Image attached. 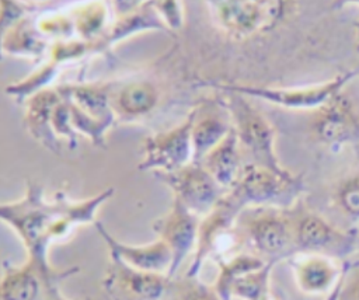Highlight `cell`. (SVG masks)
Masks as SVG:
<instances>
[{
	"label": "cell",
	"instance_id": "6da1fadb",
	"mask_svg": "<svg viewBox=\"0 0 359 300\" xmlns=\"http://www.w3.org/2000/svg\"><path fill=\"white\" fill-rule=\"evenodd\" d=\"M114 192V188H107L81 200H72L63 192H57L49 200L43 195L42 185L28 181L22 198L1 203L0 217L20 237L27 258L50 269L53 266L48 251L52 243L67 238L79 226L94 224L98 209L112 198Z\"/></svg>",
	"mask_w": 359,
	"mask_h": 300
},
{
	"label": "cell",
	"instance_id": "7a4b0ae2",
	"mask_svg": "<svg viewBox=\"0 0 359 300\" xmlns=\"http://www.w3.org/2000/svg\"><path fill=\"white\" fill-rule=\"evenodd\" d=\"M241 241L266 262L289 259L294 254L292 207L259 206L245 209L237 220Z\"/></svg>",
	"mask_w": 359,
	"mask_h": 300
},
{
	"label": "cell",
	"instance_id": "3957f363",
	"mask_svg": "<svg viewBox=\"0 0 359 300\" xmlns=\"http://www.w3.org/2000/svg\"><path fill=\"white\" fill-rule=\"evenodd\" d=\"M222 93L224 94L222 104L229 111L240 147L247 150L252 158L251 164L278 174L290 172L279 163L275 151V130L262 112L248 102L243 94L233 91Z\"/></svg>",
	"mask_w": 359,
	"mask_h": 300
},
{
	"label": "cell",
	"instance_id": "277c9868",
	"mask_svg": "<svg viewBox=\"0 0 359 300\" xmlns=\"http://www.w3.org/2000/svg\"><path fill=\"white\" fill-rule=\"evenodd\" d=\"M303 188L300 175L292 172L278 174L250 163L243 167L236 185L227 192L244 209L259 206L290 209L294 206Z\"/></svg>",
	"mask_w": 359,
	"mask_h": 300
},
{
	"label": "cell",
	"instance_id": "5b68a950",
	"mask_svg": "<svg viewBox=\"0 0 359 300\" xmlns=\"http://www.w3.org/2000/svg\"><path fill=\"white\" fill-rule=\"evenodd\" d=\"M294 254H320L345 258L356 250V230H342L321 214L304 207H292Z\"/></svg>",
	"mask_w": 359,
	"mask_h": 300
},
{
	"label": "cell",
	"instance_id": "8992f818",
	"mask_svg": "<svg viewBox=\"0 0 359 300\" xmlns=\"http://www.w3.org/2000/svg\"><path fill=\"white\" fill-rule=\"evenodd\" d=\"M355 77V71H346L316 86L279 88V87H261V86H241V84H224L203 81L201 84L209 86L219 91H233L243 94L244 97L259 98L262 101L289 108V109H307L317 111L325 105L338 93L345 90L348 83Z\"/></svg>",
	"mask_w": 359,
	"mask_h": 300
},
{
	"label": "cell",
	"instance_id": "52a82bcc",
	"mask_svg": "<svg viewBox=\"0 0 359 300\" xmlns=\"http://www.w3.org/2000/svg\"><path fill=\"white\" fill-rule=\"evenodd\" d=\"M195 109L172 129L150 135L143 142V158L137 168L142 171L172 172L194 160L192 126Z\"/></svg>",
	"mask_w": 359,
	"mask_h": 300
},
{
	"label": "cell",
	"instance_id": "ba28073f",
	"mask_svg": "<svg viewBox=\"0 0 359 300\" xmlns=\"http://www.w3.org/2000/svg\"><path fill=\"white\" fill-rule=\"evenodd\" d=\"M154 177L171 189L175 200L199 217L206 216L226 193L209 171L195 161L172 172H154Z\"/></svg>",
	"mask_w": 359,
	"mask_h": 300
},
{
	"label": "cell",
	"instance_id": "9c48e42d",
	"mask_svg": "<svg viewBox=\"0 0 359 300\" xmlns=\"http://www.w3.org/2000/svg\"><path fill=\"white\" fill-rule=\"evenodd\" d=\"M77 271L79 268L46 269L29 258L21 265L4 261L0 300H43L52 286L60 285Z\"/></svg>",
	"mask_w": 359,
	"mask_h": 300
},
{
	"label": "cell",
	"instance_id": "30bf717a",
	"mask_svg": "<svg viewBox=\"0 0 359 300\" xmlns=\"http://www.w3.org/2000/svg\"><path fill=\"white\" fill-rule=\"evenodd\" d=\"M220 27L233 36H248L280 20L285 1H208Z\"/></svg>",
	"mask_w": 359,
	"mask_h": 300
},
{
	"label": "cell",
	"instance_id": "8fae6325",
	"mask_svg": "<svg viewBox=\"0 0 359 300\" xmlns=\"http://www.w3.org/2000/svg\"><path fill=\"white\" fill-rule=\"evenodd\" d=\"M170 280L168 275L139 271L109 257L102 287L111 300H163Z\"/></svg>",
	"mask_w": 359,
	"mask_h": 300
},
{
	"label": "cell",
	"instance_id": "7c38bea8",
	"mask_svg": "<svg viewBox=\"0 0 359 300\" xmlns=\"http://www.w3.org/2000/svg\"><path fill=\"white\" fill-rule=\"evenodd\" d=\"M311 132L320 143L332 149L359 140V114L345 90L314 111Z\"/></svg>",
	"mask_w": 359,
	"mask_h": 300
},
{
	"label": "cell",
	"instance_id": "4fadbf2b",
	"mask_svg": "<svg viewBox=\"0 0 359 300\" xmlns=\"http://www.w3.org/2000/svg\"><path fill=\"white\" fill-rule=\"evenodd\" d=\"M199 224L201 217L175 199H172L170 210L153 221V231L157 234V238L168 247L172 255L170 278H175L182 262L191 252H195Z\"/></svg>",
	"mask_w": 359,
	"mask_h": 300
},
{
	"label": "cell",
	"instance_id": "5bb4252c",
	"mask_svg": "<svg viewBox=\"0 0 359 300\" xmlns=\"http://www.w3.org/2000/svg\"><path fill=\"white\" fill-rule=\"evenodd\" d=\"M94 227L100 237L104 240L109 257H114L139 271L164 275L170 273L172 265V255L168 247L161 240L157 238L149 244L133 245L115 238L100 220L94 223Z\"/></svg>",
	"mask_w": 359,
	"mask_h": 300
},
{
	"label": "cell",
	"instance_id": "9a60e30c",
	"mask_svg": "<svg viewBox=\"0 0 359 300\" xmlns=\"http://www.w3.org/2000/svg\"><path fill=\"white\" fill-rule=\"evenodd\" d=\"M296 285L306 294L327 296L339 282L349 264L339 265L335 258L297 252L289 258Z\"/></svg>",
	"mask_w": 359,
	"mask_h": 300
},
{
	"label": "cell",
	"instance_id": "2e32d148",
	"mask_svg": "<svg viewBox=\"0 0 359 300\" xmlns=\"http://www.w3.org/2000/svg\"><path fill=\"white\" fill-rule=\"evenodd\" d=\"M62 97L55 88H45L25 100L22 126L32 139L55 154L60 153V139L53 130V112Z\"/></svg>",
	"mask_w": 359,
	"mask_h": 300
},
{
	"label": "cell",
	"instance_id": "e0dca14e",
	"mask_svg": "<svg viewBox=\"0 0 359 300\" xmlns=\"http://www.w3.org/2000/svg\"><path fill=\"white\" fill-rule=\"evenodd\" d=\"M195 109L192 126V149L195 163H201L205 156L215 149L233 129L231 118L224 105H202Z\"/></svg>",
	"mask_w": 359,
	"mask_h": 300
},
{
	"label": "cell",
	"instance_id": "ac0fdd59",
	"mask_svg": "<svg viewBox=\"0 0 359 300\" xmlns=\"http://www.w3.org/2000/svg\"><path fill=\"white\" fill-rule=\"evenodd\" d=\"M56 90L62 98L70 102L86 116L111 126L114 125L116 115L112 109L111 90L108 84H62L57 86Z\"/></svg>",
	"mask_w": 359,
	"mask_h": 300
},
{
	"label": "cell",
	"instance_id": "d6986e66",
	"mask_svg": "<svg viewBox=\"0 0 359 300\" xmlns=\"http://www.w3.org/2000/svg\"><path fill=\"white\" fill-rule=\"evenodd\" d=\"M240 161H241V147H240L236 130L231 129L230 133L205 156L201 164L209 171V174L216 179V182L227 192L236 185L241 174L243 167L240 165Z\"/></svg>",
	"mask_w": 359,
	"mask_h": 300
},
{
	"label": "cell",
	"instance_id": "ffe728a7",
	"mask_svg": "<svg viewBox=\"0 0 359 300\" xmlns=\"http://www.w3.org/2000/svg\"><path fill=\"white\" fill-rule=\"evenodd\" d=\"M111 100L116 116L133 119L149 115L156 108L158 91L151 81H129L116 93H111Z\"/></svg>",
	"mask_w": 359,
	"mask_h": 300
},
{
	"label": "cell",
	"instance_id": "44dd1931",
	"mask_svg": "<svg viewBox=\"0 0 359 300\" xmlns=\"http://www.w3.org/2000/svg\"><path fill=\"white\" fill-rule=\"evenodd\" d=\"M25 17L14 27L3 32V52L20 56H39L46 49L45 35L38 25Z\"/></svg>",
	"mask_w": 359,
	"mask_h": 300
},
{
	"label": "cell",
	"instance_id": "7402d4cb",
	"mask_svg": "<svg viewBox=\"0 0 359 300\" xmlns=\"http://www.w3.org/2000/svg\"><path fill=\"white\" fill-rule=\"evenodd\" d=\"M219 272L215 283L212 285L222 300H230L231 285L243 275L262 268L266 261L254 252H237L226 258L216 259Z\"/></svg>",
	"mask_w": 359,
	"mask_h": 300
},
{
	"label": "cell",
	"instance_id": "603a6c76",
	"mask_svg": "<svg viewBox=\"0 0 359 300\" xmlns=\"http://www.w3.org/2000/svg\"><path fill=\"white\" fill-rule=\"evenodd\" d=\"M276 262H266L262 268L240 276L230 289V300H273L271 273Z\"/></svg>",
	"mask_w": 359,
	"mask_h": 300
},
{
	"label": "cell",
	"instance_id": "cb8c5ba5",
	"mask_svg": "<svg viewBox=\"0 0 359 300\" xmlns=\"http://www.w3.org/2000/svg\"><path fill=\"white\" fill-rule=\"evenodd\" d=\"M107 6L104 3H88L77 8L73 15L74 31L83 41H97L105 34Z\"/></svg>",
	"mask_w": 359,
	"mask_h": 300
},
{
	"label": "cell",
	"instance_id": "d4e9b609",
	"mask_svg": "<svg viewBox=\"0 0 359 300\" xmlns=\"http://www.w3.org/2000/svg\"><path fill=\"white\" fill-rule=\"evenodd\" d=\"M163 300H222L215 287L199 280L198 276L184 275L181 279L171 278Z\"/></svg>",
	"mask_w": 359,
	"mask_h": 300
},
{
	"label": "cell",
	"instance_id": "484cf974",
	"mask_svg": "<svg viewBox=\"0 0 359 300\" xmlns=\"http://www.w3.org/2000/svg\"><path fill=\"white\" fill-rule=\"evenodd\" d=\"M339 210L351 220H359V172L344 178L334 193Z\"/></svg>",
	"mask_w": 359,
	"mask_h": 300
},
{
	"label": "cell",
	"instance_id": "4316f807",
	"mask_svg": "<svg viewBox=\"0 0 359 300\" xmlns=\"http://www.w3.org/2000/svg\"><path fill=\"white\" fill-rule=\"evenodd\" d=\"M52 123H53V130H55V133L59 139L65 137L72 147H74L77 144L79 133L74 130V128L72 125L70 109H69L67 102L63 98L60 100V102L55 108Z\"/></svg>",
	"mask_w": 359,
	"mask_h": 300
},
{
	"label": "cell",
	"instance_id": "83f0119b",
	"mask_svg": "<svg viewBox=\"0 0 359 300\" xmlns=\"http://www.w3.org/2000/svg\"><path fill=\"white\" fill-rule=\"evenodd\" d=\"M31 10H34V7L25 4L21 6L15 1H1V32H6L8 28L28 17Z\"/></svg>",
	"mask_w": 359,
	"mask_h": 300
},
{
	"label": "cell",
	"instance_id": "f1b7e54d",
	"mask_svg": "<svg viewBox=\"0 0 359 300\" xmlns=\"http://www.w3.org/2000/svg\"><path fill=\"white\" fill-rule=\"evenodd\" d=\"M154 7L167 28L177 29L182 25V6L177 1H153Z\"/></svg>",
	"mask_w": 359,
	"mask_h": 300
},
{
	"label": "cell",
	"instance_id": "f546056e",
	"mask_svg": "<svg viewBox=\"0 0 359 300\" xmlns=\"http://www.w3.org/2000/svg\"><path fill=\"white\" fill-rule=\"evenodd\" d=\"M341 300H359V266L349 276V271L345 278Z\"/></svg>",
	"mask_w": 359,
	"mask_h": 300
},
{
	"label": "cell",
	"instance_id": "4dcf8cb0",
	"mask_svg": "<svg viewBox=\"0 0 359 300\" xmlns=\"http://www.w3.org/2000/svg\"><path fill=\"white\" fill-rule=\"evenodd\" d=\"M351 266H348V269L345 271V273L342 275V278L339 279V282L335 285V287L324 297V300H341V296H342V290H344V285H345V278H346V273L349 271Z\"/></svg>",
	"mask_w": 359,
	"mask_h": 300
},
{
	"label": "cell",
	"instance_id": "1f68e13d",
	"mask_svg": "<svg viewBox=\"0 0 359 300\" xmlns=\"http://www.w3.org/2000/svg\"><path fill=\"white\" fill-rule=\"evenodd\" d=\"M43 300H73V299H70V297H67V296H65V294L62 293L60 285H55V286H52V287L48 290V293H46V296H45Z\"/></svg>",
	"mask_w": 359,
	"mask_h": 300
},
{
	"label": "cell",
	"instance_id": "d6a6232c",
	"mask_svg": "<svg viewBox=\"0 0 359 300\" xmlns=\"http://www.w3.org/2000/svg\"><path fill=\"white\" fill-rule=\"evenodd\" d=\"M356 250L359 251V230H356Z\"/></svg>",
	"mask_w": 359,
	"mask_h": 300
},
{
	"label": "cell",
	"instance_id": "836d02e7",
	"mask_svg": "<svg viewBox=\"0 0 359 300\" xmlns=\"http://www.w3.org/2000/svg\"><path fill=\"white\" fill-rule=\"evenodd\" d=\"M358 38H359V22H358Z\"/></svg>",
	"mask_w": 359,
	"mask_h": 300
}]
</instances>
